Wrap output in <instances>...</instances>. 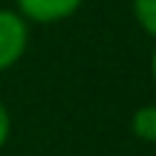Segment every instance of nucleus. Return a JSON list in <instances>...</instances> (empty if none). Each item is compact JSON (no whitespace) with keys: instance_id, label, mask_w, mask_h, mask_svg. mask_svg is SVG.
Returning a JSON list of instances; mask_svg holds the SVG:
<instances>
[{"instance_id":"f257e3e1","label":"nucleus","mask_w":156,"mask_h":156,"mask_svg":"<svg viewBox=\"0 0 156 156\" xmlns=\"http://www.w3.org/2000/svg\"><path fill=\"white\" fill-rule=\"evenodd\" d=\"M29 46V23L20 12L0 9V73L15 67Z\"/></svg>"},{"instance_id":"f03ea898","label":"nucleus","mask_w":156,"mask_h":156,"mask_svg":"<svg viewBox=\"0 0 156 156\" xmlns=\"http://www.w3.org/2000/svg\"><path fill=\"white\" fill-rule=\"evenodd\" d=\"M84 0H17V12L32 23H58L81 9Z\"/></svg>"},{"instance_id":"7ed1b4c3","label":"nucleus","mask_w":156,"mask_h":156,"mask_svg":"<svg viewBox=\"0 0 156 156\" xmlns=\"http://www.w3.org/2000/svg\"><path fill=\"white\" fill-rule=\"evenodd\" d=\"M133 133L139 136L142 142H156V107H139L133 113Z\"/></svg>"},{"instance_id":"20e7f679","label":"nucleus","mask_w":156,"mask_h":156,"mask_svg":"<svg viewBox=\"0 0 156 156\" xmlns=\"http://www.w3.org/2000/svg\"><path fill=\"white\" fill-rule=\"evenodd\" d=\"M133 15L139 26L156 38V0H133Z\"/></svg>"},{"instance_id":"39448f33","label":"nucleus","mask_w":156,"mask_h":156,"mask_svg":"<svg viewBox=\"0 0 156 156\" xmlns=\"http://www.w3.org/2000/svg\"><path fill=\"white\" fill-rule=\"evenodd\" d=\"M9 130H12V119H9V110H6L3 104H0V147L6 145V139H9Z\"/></svg>"},{"instance_id":"423d86ee","label":"nucleus","mask_w":156,"mask_h":156,"mask_svg":"<svg viewBox=\"0 0 156 156\" xmlns=\"http://www.w3.org/2000/svg\"><path fill=\"white\" fill-rule=\"evenodd\" d=\"M151 69H153V84H156V49H153V58H151Z\"/></svg>"}]
</instances>
